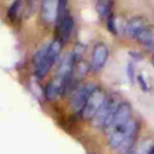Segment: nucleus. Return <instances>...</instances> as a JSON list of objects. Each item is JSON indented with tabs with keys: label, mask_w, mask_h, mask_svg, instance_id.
I'll return each instance as SVG.
<instances>
[{
	"label": "nucleus",
	"mask_w": 154,
	"mask_h": 154,
	"mask_svg": "<svg viewBox=\"0 0 154 154\" xmlns=\"http://www.w3.org/2000/svg\"><path fill=\"white\" fill-rule=\"evenodd\" d=\"M128 75H129V78H134V66L131 64H129V69H128Z\"/></svg>",
	"instance_id": "f3484780"
},
{
	"label": "nucleus",
	"mask_w": 154,
	"mask_h": 154,
	"mask_svg": "<svg viewBox=\"0 0 154 154\" xmlns=\"http://www.w3.org/2000/svg\"><path fill=\"white\" fill-rule=\"evenodd\" d=\"M96 8H97V12L101 18H108L109 16H112L111 14V2H106V1L97 2Z\"/></svg>",
	"instance_id": "4468645a"
},
{
	"label": "nucleus",
	"mask_w": 154,
	"mask_h": 154,
	"mask_svg": "<svg viewBox=\"0 0 154 154\" xmlns=\"http://www.w3.org/2000/svg\"><path fill=\"white\" fill-rule=\"evenodd\" d=\"M59 1H43L41 4V18L46 23L57 20Z\"/></svg>",
	"instance_id": "1a4fd4ad"
},
{
	"label": "nucleus",
	"mask_w": 154,
	"mask_h": 154,
	"mask_svg": "<svg viewBox=\"0 0 154 154\" xmlns=\"http://www.w3.org/2000/svg\"><path fill=\"white\" fill-rule=\"evenodd\" d=\"M152 64L154 65V53H153V55H152Z\"/></svg>",
	"instance_id": "6ab92c4d"
},
{
	"label": "nucleus",
	"mask_w": 154,
	"mask_h": 154,
	"mask_svg": "<svg viewBox=\"0 0 154 154\" xmlns=\"http://www.w3.org/2000/svg\"><path fill=\"white\" fill-rule=\"evenodd\" d=\"M149 154H154V144H152V148L149 150Z\"/></svg>",
	"instance_id": "a211bd4d"
},
{
	"label": "nucleus",
	"mask_w": 154,
	"mask_h": 154,
	"mask_svg": "<svg viewBox=\"0 0 154 154\" xmlns=\"http://www.w3.org/2000/svg\"><path fill=\"white\" fill-rule=\"evenodd\" d=\"M131 120V106L128 102H120L118 108L116 109L108 126L106 128L107 132H112L124 125H126Z\"/></svg>",
	"instance_id": "0eeeda50"
},
{
	"label": "nucleus",
	"mask_w": 154,
	"mask_h": 154,
	"mask_svg": "<svg viewBox=\"0 0 154 154\" xmlns=\"http://www.w3.org/2000/svg\"><path fill=\"white\" fill-rule=\"evenodd\" d=\"M60 93H64V88H63V82L59 78H54L52 79L46 88V96L48 100H53L55 99Z\"/></svg>",
	"instance_id": "9b49d317"
},
{
	"label": "nucleus",
	"mask_w": 154,
	"mask_h": 154,
	"mask_svg": "<svg viewBox=\"0 0 154 154\" xmlns=\"http://www.w3.org/2000/svg\"><path fill=\"white\" fill-rule=\"evenodd\" d=\"M96 88V85H94L93 83H84L78 85L71 96V108L76 112V113H82L90 94L94 91V89Z\"/></svg>",
	"instance_id": "39448f33"
},
{
	"label": "nucleus",
	"mask_w": 154,
	"mask_h": 154,
	"mask_svg": "<svg viewBox=\"0 0 154 154\" xmlns=\"http://www.w3.org/2000/svg\"><path fill=\"white\" fill-rule=\"evenodd\" d=\"M108 53H109L108 47L105 43L95 45L93 53H91V63H90V66L94 71H100L105 66L108 59Z\"/></svg>",
	"instance_id": "6e6552de"
},
{
	"label": "nucleus",
	"mask_w": 154,
	"mask_h": 154,
	"mask_svg": "<svg viewBox=\"0 0 154 154\" xmlns=\"http://www.w3.org/2000/svg\"><path fill=\"white\" fill-rule=\"evenodd\" d=\"M119 103L120 102H117L113 96H107L106 100H105V102L102 103V106L97 111V113L91 119L93 124L95 126L106 129L108 126V124H109V122H111V119H112L116 109L118 108Z\"/></svg>",
	"instance_id": "20e7f679"
},
{
	"label": "nucleus",
	"mask_w": 154,
	"mask_h": 154,
	"mask_svg": "<svg viewBox=\"0 0 154 154\" xmlns=\"http://www.w3.org/2000/svg\"><path fill=\"white\" fill-rule=\"evenodd\" d=\"M73 29V19L67 11V4L65 1L58 2V14H57V34L58 40L64 42L70 38Z\"/></svg>",
	"instance_id": "7ed1b4c3"
},
{
	"label": "nucleus",
	"mask_w": 154,
	"mask_h": 154,
	"mask_svg": "<svg viewBox=\"0 0 154 154\" xmlns=\"http://www.w3.org/2000/svg\"><path fill=\"white\" fill-rule=\"evenodd\" d=\"M142 46H144L147 49L154 51V32L149 28H144L136 38Z\"/></svg>",
	"instance_id": "f8f14e48"
},
{
	"label": "nucleus",
	"mask_w": 154,
	"mask_h": 154,
	"mask_svg": "<svg viewBox=\"0 0 154 154\" xmlns=\"http://www.w3.org/2000/svg\"><path fill=\"white\" fill-rule=\"evenodd\" d=\"M137 81H138V84H140V87L142 88V90L147 91V90H148V84H147L144 77H143L142 75H138V76H137Z\"/></svg>",
	"instance_id": "dca6fc26"
},
{
	"label": "nucleus",
	"mask_w": 154,
	"mask_h": 154,
	"mask_svg": "<svg viewBox=\"0 0 154 154\" xmlns=\"http://www.w3.org/2000/svg\"><path fill=\"white\" fill-rule=\"evenodd\" d=\"M137 130H138L137 123L131 119L126 125L108 134L109 146L113 149H117L120 152H128L134 147Z\"/></svg>",
	"instance_id": "f03ea898"
},
{
	"label": "nucleus",
	"mask_w": 154,
	"mask_h": 154,
	"mask_svg": "<svg viewBox=\"0 0 154 154\" xmlns=\"http://www.w3.org/2000/svg\"><path fill=\"white\" fill-rule=\"evenodd\" d=\"M61 46L63 42L55 38L36 52L34 57V67H35V75L38 78H42L52 69V66L59 58Z\"/></svg>",
	"instance_id": "f257e3e1"
},
{
	"label": "nucleus",
	"mask_w": 154,
	"mask_h": 154,
	"mask_svg": "<svg viewBox=\"0 0 154 154\" xmlns=\"http://www.w3.org/2000/svg\"><path fill=\"white\" fill-rule=\"evenodd\" d=\"M144 28H147L146 20L143 18H141V17H135V18H131L126 23V25H125V34L130 38H137L138 34Z\"/></svg>",
	"instance_id": "9d476101"
},
{
	"label": "nucleus",
	"mask_w": 154,
	"mask_h": 154,
	"mask_svg": "<svg viewBox=\"0 0 154 154\" xmlns=\"http://www.w3.org/2000/svg\"><path fill=\"white\" fill-rule=\"evenodd\" d=\"M19 7H20V2H13L10 7H8V17L14 20L18 18V13H19Z\"/></svg>",
	"instance_id": "2eb2a0df"
},
{
	"label": "nucleus",
	"mask_w": 154,
	"mask_h": 154,
	"mask_svg": "<svg viewBox=\"0 0 154 154\" xmlns=\"http://www.w3.org/2000/svg\"><path fill=\"white\" fill-rule=\"evenodd\" d=\"M106 97H107L106 93L101 88L96 87L94 89V91L90 94V96H89V99H88V101H87V103H85V106H84V108L81 113L83 116V118L93 119L94 116L100 109V107L102 106V103L105 102Z\"/></svg>",
	"instance_id": "423d86ee"
},
{
	"label": "nucleus",
	"mask_w": 154,
	"mask_h": 154,
	"mask_svg": "<svg viewBox=\"0 0 154 154\" xmlns=\"http://www.w3.org/2000/svg\"><path fill=\"white\" fill-rule=\"evenodd\" d=\"M150 148H152L150 142L148 140H146V141H142L140 144L134 146L131 149H129L126 152V154H149Z\"/></svg>",
	"instance_id": "ddd939ff"
}]
</instances>
